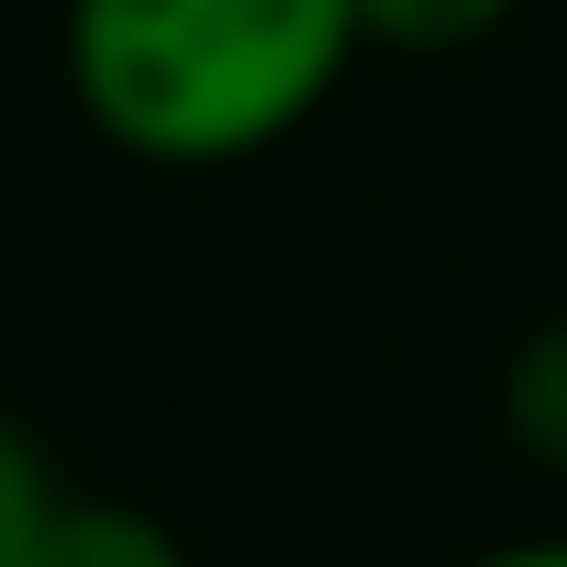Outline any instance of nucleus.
I'll list each match as a JSON object with an SVG mask.
<instances>
[{"label":"nucleus","instance_id":"nucleus-1","mask_svg":"<svg viewBox=\"0 0 567 567\" xmlns=\"http://www.w3.org/2000/svg\"><path fill=\"white\" fill-rule=\"evenodd\" d=\"M357 56V0H68L56 23L79 123L178 178L278 156Z\"/></svg>","mask_w":567,"mask_h":567},{"label":"nucleus","instance_id":"nucleus-2","mask_svg":"<svg viewBox=\"0 0 567 567\" xmlns=\"http://www.w3.org/2000/svg\"><path fill=\"white\" fill-rule=\"evenodd\" d=\"M501 434L523 467L567 478V312H545L512 357H501Z\"/></svg>","mask_w":567,"mask_h":567},{"label":"nucleus","instance_id":"nucleus-3","mask_svg":"<svg viewBox=\"0 0 567 567\" xmlns=\"http://www.w3.org/2000/svg\"><path fill=\"white\" fill-rule=\"evenodd\" d=\"M523 23V0H357V34L368 56H401V68H445V56H478Z\"/></svg>","mask_w":567,"mask_h":567},{"label":"nucleus","instance_id":"nucleus-4","mask_svg":"<svg viewBox=\"0 0 567 567\" xmlns=\"http://www.w3.org/2000/svg\"><path fill=\"white\" fill-rule=\"evenodd\" d=\"M34 567H189V545L145 512V501H56V523H45V545H34Z\"/></svg>","mask_w":567,"mask_h":567},{"label":"nucleus","instance_id":"nucleus-5","mask_svg":"<svg viewBox=\"0 0 567 567\" xmlns=\"http://www.w3.org/2000/svg\"><path fill=\"white\" fill-rule=\"evenodd\" d=\"M56 467H45V445L0 412V567H34V545H45V523H56Z\"/></svg>","mask_w":567,"mask_h":567},{"label":"nucleus","instance_id":"nucleus-6","mask_svg":"<svg viewBox=\"0 0 567 567\" xmlns=\"http://www.w3.org/2000/svg\"><path fill=\"white\" fill-rule=\"evenodd\" d=\"M467 567H567V534H523V545H489Z\"/></svg>","mask_w":567,"mask_h":567}]
</instances>
